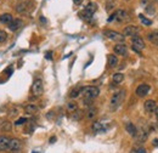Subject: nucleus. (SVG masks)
<instances>
[{
  "instance_id": "1",
  "label": "nucleus",
  "mask_w": 158,
  "mask_h": 153,
  "mask_svg": "<svg viewBox=\"0 0 158 153\" xmlns=\"http://www.w3.org/2000/svg\"><path fill=\"white\" fill-rule=\"evenodd\" d=\"M124 99H125V90H124V89H122V90L114 92V94L112 95V97H111V101H110V110H111V111L118 110L119 106L123 103Z\"/></svg>"
},
{
  "instance_id": "2",
  "label": "nucleus",
  "mask_w": 158,
  "mask_h": 153,
  "mask_svg": "<svg viewBox=\"0 0 158 153\" xmlns=\"http://www.w3.org/2000/svg\"><path fill=\"white\" fill-rule=\"evenodd\" d=\"M34 5H35L34 1H32V0H26V1L18 2V4L15 6V10H16V12L20 13V15H29V13L33 11Z\"/></svg>"
},
{
  "instance_id": "3",
  "label": "nucleus",
  "mask_w": 158,
  "mask_h": 153,
  "mask_svg": "<svg viewBox=\"0 0 158 153\" xmlns=\"http://www.w3.org/2000/svg\"><path fill=\"white\" fill-rule=\"evenodd\" d=\"M80 95H83L86 100H94L100 95V89L97 86H84L81 88Z\"/></svg>"
},
{
  "instance_id": "4",
  "label": "nucleus",
  "mask_w": 158,
  "mask_h": 153,
  "mask_svg": "<svg viewBox=\"0 0 158 153\" xmlns=\"http://www.w3.org/2000/svg\"><path fill=\"white\" fill-rule=\"evenodd\" d=\"M129 19H130V16H129V13H128L125 10H117L116 12H113V13L108 17L107 22H113V21H117V22H127V21H129Z\"/></svg>"
},
{
  "instance_id": "5",
  "label": "nucleus",
  "mask_w": 158,
  "mask_h": 153,
  "mask_svg": "<svg viewBox=\"0 0 158 153\" xmlns=\"http://www.w3.org/2000/svg\"><path fill=\"white\" fill-rule=\"evenodd\" d=\"M96 9H97V5H96L95 2H90V4H88V5H86V7L80 12L81 18H83V19H86V21L91 19V18H92V16H94V13H95V11H96Z\"/></svg>"
},
{
  "instance_id": "6",
  "label": "nucleus",
  "mask_w": 158,
  "mask_h": 153,
  "mask_svg": "<svg viewBox=\"0 0 158 153\" xmlns=\"http://www.w3.org/2000/svg\"><path fill=\"white\" fill-rule=\"evenodd\" d=\"M131 45H133V50L138 54H140L144 49H145V41L139 35H134L131 37Z\"/></svg>"
},
{
  "instance_id": "7",
  "label": "nucleus",
  "mask_w": 158,
  "mask_h": 153,
  "mask_svg": "<svg viewBox=\"0 0 158 153\" xmlns=\"http://www.w3.org/2000/svg\"><path fill=\"white\" fill-rule=\"evenodd\" d=\"M103 34H105V37H107L110 40H113V41H116V43H123L124 39H125V37H124L122 33H118V32H116V30H105Z\"/></svg>"
},
{
  "instance_id": "8",
  "label": "nucleus",
  "mask_w": 158,
  "mask_h": 153,
  "mask_svg": "<svg viewBox=\"0 0 158 153\" xmlns=\"http://www.w3.org/2000/svg\"><path fill=\"white\" fill-rule=\"evenodd\" d=\"M32 92H33V95L37 96V97H39V96L44 92V85H43V80H41L40 78H38V79H35V80L33 82Z\"/></svg>"
},
{
  "instance_id": "9",
  "label": "nucleus",
  "mask_w": 158,
  "mask_h": 153,
  "mask_svg": "<svg viewBox=\"0 0 158 153\" xmlns=\"http://www.w3.org/2000/svg\"><path fill=\"white\" fill-rule=\"evenodd\" d=\"M150 90H151L150 85L146 84V83H142V84H140V85L136 88L135 92H136V95H138L139 97H144V96H146V95L150 92Z\"/></svg>"
},
{
  "instance_id": "10",
  "label": "nucleus",
  "mask_w": 158,
  "mask_h": 153,
  "mask_svg": "<svg viewBox=\"0 0 158 153\" xmlns=\"http://www.w3.org/2000/svg\"><path fill=\"white\" fill-rule=\"evenodd\" d=\"M22 147V144L18 139H10V144H9V147H7V151L10 152H18Z\"/></svg>"
},
{
  "instance_id": "11",
  "label": "nucleus",
  "mask_w": 158,
  "mask_h": 153,
  "mask_svg": "<svg viewBox=\"0 0 158 153\" xmlns=\"http://www.w3.org/2000/svg\"><path fill=\"white\" fill-rule=\"evenodd\" d=\"M23 26H24V22H23L21 18H15V19H12V22H11L7 27H9V29H10L11 32H17V30H20Z\"/></svg>"
},
{
  "instance_id": "12",
  "label": "nucleus",
  "mask_w": 158,
  "mask_h": 153,
  "mask_svg": "<svg viewBox=\"0 0 158 153\" xmlns=\"http://www.w3.org/2000/svg\"><path fill=\"white\" fill-rule=\"evenodd\" d=\"M140 32V28L136 27V26H128L124 28L123 30V35L124 37H134V35H138Z\"/></svg>"
},
{
  "instance_id": "13",
  "label": "nucleus",
  "mask_w": 158,
  "mask_h": 153,
  "mask_svg": "<svg viewBox=\"0 0 158 153\" xmlns=\"http://www.w3.org/2000/svg\"><path fill=\"white\" fill-rule=\"evenodd\" d=\"M144 108H145V112H146V113L152 114V113H155L156 108H157V103H156L155 100H147V101H145V103H144Z\"/></svg>"
},
{
  "instance_id": "14",
  "label": "nucleus",
  "mask_w": 158,
  "mask_h": 153,
  "mask_svg": "<svg viewBox=\"0 0 158 153\" xmlns=\"http://www.w3.org/2000/svg\"><path fill=\"white\" fill-rule=\"evenodd\" d=\"M113 51L117 54V55H120V56H128V47H127V45L125 44H123V43H119V44H117L114 47H113Z\"/></svg>"
},
{
  "instance_id": "15",
  "label": "nucleus",
  "mask_w": 158,
  "mask_h": 153,
  "mask_svg": "<svg viewBox=\"0 0 158 153\" xmlns=\"http://www.w3.org/2000/svg\"><path fill=\"white\" fill-rule=\"evenodd\" d=\"M12 19H13V17H12V15L11 13H1L0 15V23L1 24H5V26H9L11 22H12Z\"/></svg>"
},
{
  "instance_id": "16",
  "label": "nucleus",
  "mask_w": 158,
  "mask_h": 153,
  "mask_svg": "<svg viewBox=\"0 0 158 153\" xmlns=\"http://www.w3.org/2000/svg\"><path fill=\"white\" fill-rule=\"evenodd\" d=\"M125 130L128 131V134L133 137H136V134H138V128L135 127V124L133 123H127L125 124Z\"/></svg>"
},
{
  "instance_id": "17",
  "label": "nucleus",
  "mask_w": 158,
  "mask_h": 153,
  "mask_svg": "<svg viewBox=\"0 0 158 153\" xmlns=\"http://www.w3.org/2000/svg\"><path fill=\"white\" fill-rule=\"evenodd\" d=\"M12 129V124L9 120H1L0 122V131L1 133H10Z\"/></svg>"
},
{
  "instance_id": "18",
  "label": "nucleus",
  "mask_w": 158,
  "mask_h": 153,
  "mask_svg": "<svg viewBox=\"0 0 158 153\" xmlns=\"http://www.w3.org/2000/svg\"><path fill=\"white\" fill-rule=\"evenodd\" d=\"M91 129H92V131L94 133H102V131H106V127L101 123V122H95L94 124H92V127H91Z\"/></svg>"
},
{
  "instance_id": "19",
  "label": "nucleus",
  "mask_w": 158,
  "mask_h": 153,
  "mask_svg": "<svg viewBox=\"0 0 158 153\" xmlns=\"http://www.w3.org/2000/svg\"><path fill=\"white\" fill-rule=\"evenodd\" d=\"M9 144H10V137L0 136V151H7Z\"/></svg>"
},
{
  "instance_id": "20",
  "label": "nucleus",
  "mask_w": 158,
  "mask_h": 153,
  "mask_svg": "<svg viewBox=\"0 0 158 153\" xmlns=\"http://www.w3.org/2000/svg\"><path fill=\"white\" fill-rule=\"evenodd\" d=\"M38 110H39L38 106L34 105V103H28V105L24 106V111H26L27 114H34V113L38 112Z\"/></svg>"
},
{
  "instance_id": "21",
  "label": "nucleus",
  "mask_w": 158,
  "mask_h": 153,
  "mask_svg": "<svg viewBox=\"0 0 158 153\" xmlns=\"http://www.w3.org/2000/svg\"><path fill=\"white\" fill-rule=\"evenodd\" d=\"M147 39L153 44L158 46V30H153V32H150L147 34Z\"/></svg>"
},
{
  "instance_id": "22",
  "label": "nucleus",
  "mask_w": 158,
  "mask_h": 153,
  "mask_svg": "<svg viewBox=\"0 0 158 153\" xmlns=\"http://www.w3.org/2000/svg\"><path fill=\"white\" fill-rule=\"evenodd\" d=\"M96 114H97V108L94 107V106H90L88 108V111H86V118L88 119H92V118L96 117Z\"/></svg>"
},
{
  "instance_id": "23",
  "label": "nucleus",
  "mask_w": 158,
  "mask_h": 153,
  "mask_svg": "<svg viewBox=\"0 0 158 153\" xmlns=\"http://www.w3.org/2000/svg\"><path fill=\"white\" fill-rule=\"evenodd\" d=\"M107 60H108V67H111V68H114L118 64V58L114 55H108Z\"/></svg>"
},
{
  "instance_id": "24",
  "label": "nucleus",
  "mask_w": 158,
  "mask_h": 153,
  "mask_svg": "<svg viewBox=\"0 0 158 153\" xmlns=\"http://www.w3.org/2000/svg\"><path fill=\"white\" fill-rule=\"evenodd\" d=\"M112 80H113V83L119 84V83H122L124 80V74L123 73H114L112 75Z\"/></svg>"
},
{
  "instance_id": "25",
  "label": "nucleus",
  "mask_w": 158,
  "mask_h": 153,
  "mask_svg": "<svg viewBox=\"0 0 158 153\" xmlns=\"http://www.w3.org/2000/svg\"><path fill=\"white\" fill-rule=\"evenodd\" d=\"M81 88H83V86H76V88L70 92V97H71V99H77L79 95H80V92H81Z\"/></svg>"
},
{
  "instance_id": "26",
  "label": "nucleus",
  "mask_w": 158,
  "mask_h": 153,
  "mask_svg": "<svg viewBox=\"0 0 158 153\" xmlns=\"http://www.w3.org/2000/svg\"><path fill=\"white\" fill-rule=\"evenodd\" d=\"M145 11H146V13H149V15H155V13H156V7H155L153 4H149V5H146Z\"/></svg>"
},
{
  "instance_id": "27",
  "label": "nucleus",
  "mask_w": 158,
  "mask_h": 153,
  "mask_svg": "<svg viewBox=\"0 0 158 153\" xmlns=\"http://www.w3.org/2000/svg\"><path fill=\"white\" fill-rule=\"evenodd\" d=\"M147 135H149V134H147L146 131H144V130H141L140 133L138 131V134H136V137H138V140H139V141H141V142H144V141H145V140L147 139Z\"/></svg>"
},
{
  "instance_id": "28",
  "label": "nucleus",
  "mask_w": 158,
  "mask_h": 153,
  "mask_svg": "<svg viewBox=\"0 0 158 153\" xmlns=\"http://www.w3.org/2000/svg\"><path fill=\"white\" fill-rule=\"evenodd\" d=\"M81 118H83V112H81V111L77 110V111L72 112V119H73V120H80Z\"/></svg>"
},
{
  "instance_id": "29",
  "label": "nucleus",
  "mask_w": 158,
  "mask_h": 153,
  "mask_svg": "<svg viewBox=\"0 0 158 153\" xmlns=\"http://www.w3.org/2000/svg\"><path fill=\"white\" fill-rule=\"evenodd\" d=\"M139 18H140V21H141V23L142 24H145V26H151L152 24V21L151 19H149V18H146L144 15H139Z\"/></svg>"
},
{
  "instance_id": "30",
  "label": "nucleus",
  "mask_w": 158,
  "mask_h": 153,
  "mask_svg": "<svg viewBox=\"0 0 158 153\" xmlns=\"http://www.w3.org/2000/svg\"><path fill=\"white\" fill-rule=\"evenodd\" d=\"M67 110H68L70 112H74V111L78 110V105H77L76 102H68V103H67Z\"/></svg>"
},
{
  "instance_id": "31",
  "label": "nucleus",
  "mask_w": 158,
  "mask_h": 153,
  "mask_svg": "<svg viewBox=\"0 0 158 153\" xmlns=\"http://www.w3.org/2000/svg\"><path fill=\"white\" fill-rule=\"evenodd\" d=\"M116 4H114V0H107L106 1V10L107 11H111L112 9H114Z\"/></svg>"
},
{
  "instance_id": "32",
  "label": "nucleus",
  "mask_w": 158,
  "mask_h": 153,
  "mask_svg": "<svg viewBox=\"0 0 158 153\" xmlns=\"http://www.w3.org/2000/svg\"><path fill=\"white\" fill-rule=\"evenodd\" d=\"M7 40V33L5 30H0V43H5Z\"/></svg>"
},
{
  "instance_id": "33",
  "label": "nucleus",
  "mask_w": 158,
  "mask_h": 153,
  "mask_svg": "<svg viewBox=\"0 0 158 153\" xmlns=\"http://www.w3.org/2000/svg\"><path fill=\"white\" fill-rule=\"evenodd\" d=\"M24 123H27V118H20V119H17L15 122V125H22Z\"/></svg>"
},
{
  "instance_id": "34",
  "label": "nucleus",
  "mask_w": 158,
  "mask_h": 153,
  "mask_svg": "<svg viewBox=\"0 0 158 153\" xmlns=\"http://www.w3.org/2000/svg\"><path fill=\"white\" fill-rule=\"evenodd\" d=\"M134 153H147V151L145 147H136L134 150Z\"/></svg>"
},
{
  "instance_id": "35",
  "label": "nucleus",
  "mask_w": 158,
  "mask_h": 153,
  "mask_svg": "<svg viewBox=\"0 0 158 153\" xmlns=\"http://www.w3.org/2000/svg\"><path fill=\"white\" fill-rule=\"evenodd\" d=\"M45 58L49 60V61L52 60V51H48V52L45 54Z\"/></svg>"
},
{
  "instance_id": "36",
  "label": "nucleus",
  "mask_w": 158,
  "mask_h": 153,
  "mask_svg": "<svg viewBox=\"0 0 158 153\" xmlns=\"http://www.w3.org/2000/svg\"><path fill=\"white\" fill-rule=\"evenodd\" d=\"M152 1H153V0H141V2H142V4H145V5L152 4Z\"/></svg>"
},
{
  "instance_id": "37",
  "label": "nucleus",
  "mask_w": 158,
  "mask_h": 153,
  "mask_svg": "<svg viewBox=\"0 0 158 153\" xmlns=\"http://www.w3.org/2000/svg\"><path fill=\"white\" fill-rule=\"evenodd\" d=\"M73 2H74V5H77V6H79L81 2H83V0H73Z\"/></svg>"
},
{
  "instance_id": "38",
  "label": "nucleus",
  "mask_w": 158,
  "mask_h": 153,
  "mask_svg": "<svg viewBox=\"0 0 158 153\" xmlns=\"http://www.w3.org/2000/svg\"><path fill=\"white\" fill-rule=\"evenodd\" d=\"M152 145H153L155 147H158V139H155V140L152 141Z\"/></svg>"
},
{
  "instance_id": "39",
  "label": "nucleus",
  "mask_w": 158,
  "mask_h": 153,
  "mask_svg": "<svg viewBox=\"0 0 158 153\" xmlns=\"http://www.w3.org/2000/svg\"><path fill=\"white\" fill-rule=\"evenodd\" d=\"M55 141H56V137H55V136L50 139V144H52V142H55Z\"/></svg>"
},
{
  "instance_id": "40",
  "label": "nucleus",
  "mask_w": 158,
  "mask_h": 153,
  "mask_svg": "<svg viewBox=\"0 0 158 153\" xmlns=\"http://www.w3.org/2000/svg\"><path fill=\"white\" fill-rule=\"evenodd\" d=\"M155 114H156V118H157V120H158V107L156 108V111H155Z\"/></svg>"
},
{
  "instance_id": "41",
  "label": "nucleus",
  "mask_w": 158,
  "mask_h": 153,
  "mask_svg": "<svg viewBox=\"0 0 158 153\" xmlns=\"http://www.w3.org/2000/svg\"><path fill=\"white\" fill-rule=\"evenodd\" d=\"M33 153H38V152H33Z\"/></svg>"
}]
</instances>
